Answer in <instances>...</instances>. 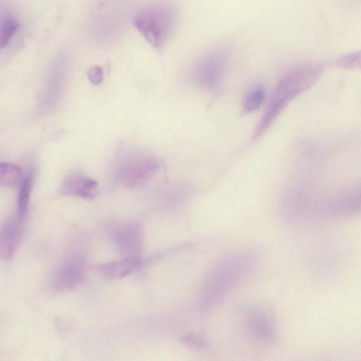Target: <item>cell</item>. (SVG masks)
Returning a JSON list of instances; mask_svg holds the SVG:
<instances>
[{"instance_id":"cell-1","label":"cell","mask_w":361,"mask_h":361,"mask_svg":"<svg viewBox=\"0 0 361 361\" xmlns=\"http://www.w3.org/2000/svg\"><path fill=\"white\" fill-rule=\"evenodd\" d=\"M161 167L160 159L139 147L126 145L117 149L111 163L114 179L129 189L145 186Z\"/></svg>"},{"instance_id":"cell-2","label":"cell","mask_w":361,"mask_h":361,"mask_svg":"<svg viewBox=\"0 0 361 361\" xmlns=\"http://www.w3.org/2000/svg\"><path fill=\"white\" fill-rule=\"evenodd\" d=\"M255 264V256L244 252L223 259L205 282L202 296L204 306L216 305L250 274Z\"/></svg>"},{"instance_id":"cell-3","label":"cell","mask_w":361,"mask_h":361,"mask_svg":"<svg viewBox=\"0 0 361 361\" xmlns=\"http://www.w3.org/2000/svg\"><path fill=\"white\" fill-rule=\"evenodd\" d=\"M322 71L321 65H305L290 71L281 78L266 112L257 126L255 139L269 128L293 99L317 81Z\"/></svg>"},{"instance_id":"cell-4","label":"cell","mask_w":361,"mask_h":361,"mask_svg":"<svg viewBox=\"0 0 361 361\" xmlns=\"http://www.w3.org/2000/svg\"><path fill=\"white\" fill-rule=\"evenodd\" d=\"M177 11L166 2H157L136 11L133 24L152 47H162L171 35L177 22Z\"/></svg>"},{"instance_id":"cell-5","label":"cell","mask_w":361,"mask_h":361,"mask_svg":"<svg viewBox=\"0 0 361 361\" xmlns=\"http://www.w3.org/2000/svg\"><path fill=\"white\" fill-rule=\"evenodd\" d=\"M225 59L213 54L203 59L195 68L192 80L195 85L205 90H214L219 84L225 68Z\"/></svg>"},{"instance_id":"cell-6","label":"cell","mask_w":361,"mask_h":361,"mask_svg":"<svg viewBox=\"0 0 361 361\" xmlns=\"http://www.w3.org/2000/svg\"><path fill=\"white\" fill-rule=\"evenodd\" d=\"M86 263L79 256L65 259L55 272L53 284L59 291L69 290L77 286L85 277Z\"/></svg>"},{"instance_id":"cell-7","label":"cell","mask_w":361,"mask_h":361,"mask_svg":"<svg viewBox=\"0 0 361 361\" xmlns=\"http://www.w3.org/2000/svg\"><path fill=\"white\" fill-rule=\"evenodd\" d=\"M111 236L118 249L126 257L136 256L141 246L139 224L133 221L116 223L111 227Z\"/></svg>"},{"instance_id":"cell-8","label":"cell","mask_w":361,"mask_h":361,"mask_svg":"<svg viewBox=\"0 0 361 361\" xmlns=\"http://www.w3.org/2000/svg\"><path fill=\"white\" fill-rule=\"evenodd\" d=\"M97 189L98 183L94 178L81 173H73L66 178L61 190L65 195L92 199Z\"/></svg>"},{"instance_id":"cell-9","label":"cell","mask_w":361,"mask_h":361,"mask_svg":"<svg viewBox=\"0 0 361 361\" xmlns=\"http://www.w3.org/2000/svg\"><path fill=\"white\" fill-rule=\"evenodd\" d=\"M245 316L247 326L257 339L266 343H271L274 340V326L269 317L262 310L256 307H250Z\"/></svg>"},{"instance_id":"cell-10","label":"cell","mask_w":361,"mask_h":361,"mask_svg":"<svg viewBox=\"0 0 361 361\" xmlns=\"http://www.w3.org/2000/svg\"><path fill=\"white\" fill-rule=\"evenodd\" d=\"M22 223L8 220L0 228V257L10 259L16 252L21 238Z\"/></svg>"},{"instance_id":"cell-11","label":"cell","mask_w":361,"mask_h":361,"mask_svg":"<svg viewBox=\"0 0 361 361\" xmlns=\"http://www.w3.org/2000/svg\"><path fill=\"white\" fill-rule=\"evenodd\" d=\"M141 266V259L137 256H132L100 264L97 271L106 279H118L138 270Z\"/></svg>"},{"instance_id":"cell-12","label":"cell","mask_w":361,"mask_h":361,"mask_svg":"<svg viewBox=\"0 0 361 361\" xmlns=\"http://www.w3.org/2000/svg\"><path fill=\"white\" fill-rule=\"evenodd\" d=\"M24 179L21 169L14 164L0 163V186L19 188Z\"/></svg>"},{"instance_id":"cell-13","label":"cell","mask_w":361,"mask_h":361,"mask_svg":"<svg viewBox=\"0 0 361 361\" xmlns=\"http://www.w3.org/2000/svg\"><path fill=\"white\" fill-rule=\"evenodd\" d=\"M32 188V173H30L24 178L20 186L19 187L18 214V219L21 223H23L27 216Z\"/></svg>"},{"instance_id":"cell-14","label":"cell","mask_w":361,"mask_h":361,"mask_svg":"<svg viewBox=\"0 0 361 361\" xmlns=\"http://www.w3.org/2000/svg\"><path fill=\"white\" fill-rule=\"evenodd\" d=\"M20 27L17 19L11 15L4 17L0 22V50L6 47Z\"/></svg>"},{"instance_id":"cell-15","label":"cell","mask_w":361,"mask_h":361,"mask_svg":"<svg viewBox=\"0 0 361 361\" xmlns=\"http://www.w3.org/2000/svg\"><path fill=\"white\" fill-rule=\"evenodd\" d=\"M265 93L260 87L252 88L247 94L244 103L243 109L246 113L256 111L262 104L264 100Z\"/></svg>"},{"instance_id":"cell-16","label":"cell","mask_w":361,"mask_h":361,"mask_svg":"<svg viewBox=\"0 0 361 361\" xmlns=\"http://www.w3.org/2000/svg\"><path fill=\"white\" fill-rule=\"evenodd\" d=\"M336 65L342 68H355L360 65V52H353L339 56Z\"/></svg>"},{"instance_id":"cell-17","label":"cell","mask_w":361,"mask_h":361,"mask_svg":"<svg viewBox=\"0 0 361 361\" xmlns=\"http://www.w3.org/2000/svg\"><path fill=\"white\" fill-rule=\"evenodd\" d=\"M87 78L92 85H97L100 84L104 78L103 68L98 65L91 66L87 71Z\"/></svg>"},{"instance_id":"cell-18","label":"cell","mask_w":361,"mask_h":361,"mask_svg":"<svg viewBox=\"0 0 361 361\" xmlns=\"http://www.w3.org/2000/svg\"><path fill=\"white\" fill-rule=\"evenodd\" d=\"M183 341L186 345L196 348H202L205 345L204 341L201 338L194 334H188L183 338Z\"/></svg>"}]
</instances>
